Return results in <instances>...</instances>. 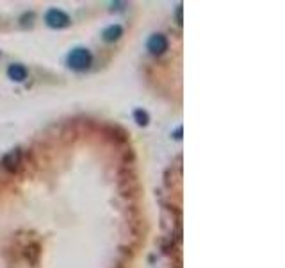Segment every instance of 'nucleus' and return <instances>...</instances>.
Listing matches in <instances>:
<instances>
[{
    "instance_id": "nucleus-4",
    "label": "nucleus",
    "mask_w": 285,
    "mask_h": 268,
    "mask_svg": "<svg viewBox=\"0 0 285 268\" xmlns=\"http://www.w3.org/2000/svg\"><path fill=\"white\" fill-rule=\"evenodd\" d=\"M21 164V150L20 148H12L7 154L2 158V166L7 170V172H16Z\"/></svg>"
},
{
    "instance_id": "nucleus-1",
    "label": "nucleus",
    "mask_w": 285,
    "mask_h": 268,
    "mask_svg": "<svg viewBox=\"0 0 285 268\" xmlns=\"http://www.w3.org/2000/svg\"><path fill=\"white\" fill-rule=\"evenodd\" d=\"M93 63V56L91 52L84 48V46H77L70 54L66 56V64L75 72H84L91 66Z\"/></svg>"
},
{
    "instance_id": "nucleus-5",
    "label": "nucleus",
    "mask_w": 285,
    "mask_h": 268,
    "mask_svg": "<svg viewBox=\"0 0 285 268\" xmlns=\"http://www.w3.org/2000/svg\"><path fill=\"white\" fill-rule=\"evenodd\" d=\"M27 68L23 66L21 63H12V64H9V68H7V76H9V79L11 80H14V82H23L25 79H27Z\"/></svg>"
},
{
    "instance_id": "nucleus-2",
    "label": "nucleus",
    "mask_w": 285,
    "mask_h": 268,
    "mask_svg": "<svg viewBox=\"0 0 285 268\" xmlns=\"http://www.w3.org/2000/svg\"><path fill=\"white\" fill-rule=\"evenodd\" d=\"M45 22H46V26H48L50 29H64V27H68L71 24L70 16H68L64 11H61V9H57V8H52V9H48V11H46Z\"/></svg>"
},
{
    "instance_id": "nucleus-7",
    "label": "nucleus",
    "mask_w": 285,
    "mask_h": 268,
    "mask_svg": "<svg viewBox=\"0 0 285 268\" xmlns=\"http://www.w3.org/2000/svg\"><path fill=\"white\" fill-rule=\"evenodd\" d=\"M134 118H136V122H137V126H148V122H150V116H148V113L146 111H143V109H136L134 111Z\"/></svg>"
},
{
    "instance_id": "nucleus-8",
    "label": "nucleus",
    "mask_w": 285,
    "mask_h": 268,
    "mask_svg": "<svg viewBox=\"0 0 285 268\" xmlns=\"http://www.w3.org/2000/svg\"><path fill=\"white\" fill-rule=\"evenodd\" d=\"M177 22H178V24L182 22V6H178V8H177Z\"/></svg>"
},
{
    "instance_id": "nucleus-6",
    "label": "nucleus",
    "mask_w": 285,
    "mask_h": 268,
    "mask_svg": "<svg viewBox=\"0 0 285 268\" xmlns=\"http://www.w3.org/2000/svg\"><path fill=\"white\" fill-rule=\"evenodd\" d=\"M121 36H123V27L118 26V24H114V26H109L107 29H105V30L102 32L103 42H107V43L118 42V40H120Z\"/></svg>"
},
{
    "instance_id": "nucleus-3",
    "label": "nucleus",
    "mask_w": 285,
    "mask_h": 268,
    "mask_svg": "<svg viewBox=\"0 0 285 268\" xmlns=\"http://www.w3.org/2000/svg\"><path fill=\"white\" fill-rule=\"evenodd\" d=\"M168 38H166L164 34L161 32H155L152 34L148 38V43H146V48L152 56H162L166 50H168Z\"/></svg>"
}]
</instances>
